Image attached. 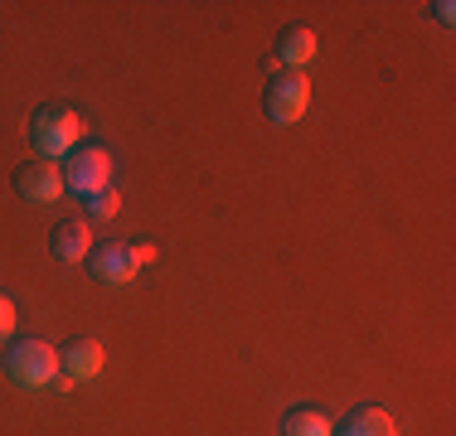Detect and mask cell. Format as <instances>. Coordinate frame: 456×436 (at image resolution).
<instances>
[{"label": "cell", "instance_id": "cell-6", "mask_svg": "<svg viewBox=\"0 0 456 436\" xmlns=\"http://www.w3.org/2000/svg\"><path fill=\"white\" fill-rule=\"evenodd\" d=\"M88 277L102 281V287H126V281L136 277L132 247H126V243H93V253H88Z\"/></svg>", "mask_w": 456, "mask_h": 436}, {"label": "cell", "instance_id": "cell-9", "mask_svg": "<svg viewBox=\"0 0 456 436\" xmlns=\"http://www.w3.org/2000/svg\"><path fill=\"white\" fill-rule=\"evenodd\" d=\"M316 29H306V25H291V29H281L277 35V49H273V63L277 69H306L311 59H316Z\"/></svg>", "mask_w": 456, "mask_h": 436}, {"label": "cell", "instance_id": "cell-7", "mask_svg": "<svg viewBox=\"0 0 456 436\" xmlns=\"http://www.w3.org/2000/svg\"><path fill=\"white\" fill-rule=\"evenodd\" d=\"M102 359H107L102 344L83 335V340H69V344L59 349V374L69 378V384H88V378L102 374Z\"/></svg>", "mask_w": 456, "mask_h": 436}, {"label": "cell", "instance_id": "cell-13", "mask_svg": "<svg viewBox=\"0 0 456 436\" xmlns=\"http://www.w3.org/2000/svg\"><path fill=\"white\" fill-rule=\"evenodd\" d=\"M0 335H15V301L0 291Z\"/></svg>", "mask_w": 456, "mask_h": 436}, {"label": "cell", "instance_id": "cell-15", "mask_svg": "<svg viewBox=\"0 0 456 436\" xmlns=\"http://www.w3.org/2000/svg\"><path fill=\"white\" fill-rule=\"evenodd\" d=\"M432 15H437L442 25H452V20H456V5H452V0H437V5H432Z\"/></svg>", "mask_w": 456, "mask_h": 436}, {"label": "cell", "instance_id": "cell-12", "mask_svg": "<svg viewBox=\"0 0 456 436\" xmlns=\"http://www.w3.org/2000/svg\"><path fill=\"white\" fill-rule=\"evenodd\" d=\"M117 209H122V194L107 184V190H97V194H88V218H112Z\"/></svg>", "mask_w": 456, "mask_h": 436}, {"label": "cell", "instance_id": "cell-8", "mask_svg": "<svg viewBox=\"0 0 456 436\" xmlns=\"http://www.w3.org/2000/svg\"><path fill=\"white\" fill-rule=\"evenodd\" d=\"M49 247H53V257H59V262H88V253H93L88 218H59L53 233H49Z\"/></svg>", "mask_w": 456, "mask_h": 436}, {"label": "cell", "instance_id": "cell-10", "mask_svg": "<svg viewBox=\"0 0 456 436\" xmlns=\"http://www.w3.org/2000/svg\"><path fill=\"white\" fill-rule=\"evenodd\" d=\"M335 436H398V422L384 408H354Z\"/></svg>", "mask_w": 456, "mask_h": 436}, {"label": "cell", "instance_id": "cell-1", "mask_svg": "<svg viewBox=\"0 0 456 436\" xmlns=\"http://www.w3.org/2000/svg\"><path fill=\"white\" fill-rule=\"evenodd\" d=\"M0 364H5L10 384H20V388H53L59 384V349L45 344L39 335H20V340H10Z\"/></svg>", "mask_w": 456, "mask_h": 436}, {"label": "cell", "instance_id": "cell-2", "mask_svg": "<svg viewBox=\"0 0 456 436\" xmlns=\"http://www.w3.org/2000/svg\"><path fill=\"white\" fill-rule=\"evenodd\" d=\"M78 136H83V117L63 102H49L29 117V141H35L39 160H59L69 150H78Z\"/></svg>", "mask_w": 456, "mask_h": 436}, {"label": "cell", "instance_id": "cell-11", "mask_svg": "<svg viewBox=\"0 0 456 436\" xmlns=\"http://www.w3.org/2000/svg\"><path fill=\"white\" fill-rule=\"evenodd\" d=\"M281 436H335L321 408H291L281 417Z\"/></svg>", "mask_w": 456, "mask_h": 436}, {"label": "cell", "instance_id": "cell-4", "mask_svg": "<svg viewBox=\"0 0 456 436\" xmlns=\"http://www.w3.org/2000/svg\"><path fill=\"white\" fill-rule=\"evenodd\" d=\"M306 102H311V83H306V73H297V69L273 73V83H267V93H263V112L273 117L277 126L301 122Z\"/></svg>", "mask_w": 456, "mask_h": 436}, {"label": "cell", "instance_id": "cell-3", "mask_svg": "<svg viewBox=\"0 0 456 436\" xmlns=\"http://www.w3.org/2000/svg\"><path fill=\"white\" fill-rule=\"evenodd\" d=\"M107 184H112V150L97 146V141L69 150V166H63V190H73V194H83V199H88V194L107 190Z\"/></svg>", "mask_w": 456, "mask_h": 436}, {"label": "cell", "instance_id": "cell-14", "mask_svg": "<svg viewBox=\"0 0 456 436\" xmlns=\"http://www.w3.org/2000/svg\"><path fill=\"white\" fill-rule=\"evenodd\" d=\"M126 247H132V262H136V267L156 257V243H146V238H136V243H126Z\"/></svg>", "mask_w": 456, "mask_h": 436}, {"label": "cell", "instance_id": "cell-5", "mask_svg": "<svg viewBox=\"0 0 456 436\" xmlns=\"http://www.w3.org/2000/svg\"><path fill=\"white\" fill-rule=\"evenodd\" d=\"M15 194L29 204H53L63 194V170L53 166V160H25V166H15Z\"/></svg>", "mask_w": 456, "mask_h": 436}]
</instances>
